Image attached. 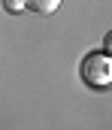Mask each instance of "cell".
Masks as SVG:
<instances>
[{
    "instance_id": "1",
    "label": "cell",
    "mask_w": 112,
    "mask_h": 130,
    "mask_svg": "<svg viewBox=\"0 0 112 130\" xmlns=\"http://www.w3.org/2000/svg\"><path fill=\"white\" fill-rule=\"evenodd\" d=\"M79 76L91 88H109V79H112L109 52H88L79 64Z\"/></svg>"
},
{
    "instance_id": "2",
    "label": "cell",
    "mask_w": 112,
    "mask_h": 130,
    "mask_svg": "<svg viewBox=\"0 0 112 130\" xmlns=\"http://www.w3.org/2000/svg\"><path fill=\"white\" fill-rule=\"evenodd\" d=\"M21 3H24V12H37V15H52L61 6V0H21Z\"/></svg>"
},
{
    "instance_id": "3",
    "label": "cell",
    "mask_w": 112,
    "mask_h": 130,
    "mask_svg": "<svg viewBox=\"0 0 112 130\" xmlns=\"http://www.w3.org/2000/svg\"><path fill=\"white\" fill-rule=\"evenodd\" d=\"M3 9H6L9 15H18V12H24V3H21V0H3Z\"/></svg>"
}]
</instances>
